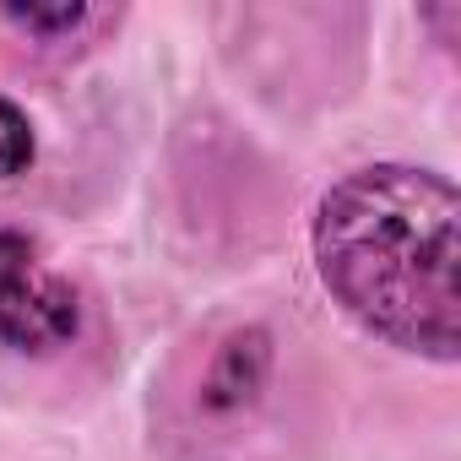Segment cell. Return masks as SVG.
Listing matches in <instances>:
<instances>
[{"mask_svg":"<svg viewBox=\"0 0 461 461\" xmlns=\"http://www.w3.org/2000/svg\"><path fill=\"white\" fill-rule=\"evenodd\" d=\"M77 331H82L77 288L44 267L33 240L0 228V348L55 353L77 342Z\"/></svg>","mask_w":461,"mask_h":461,"instance_id":"2","label":"cell"},{"mask_svg":"<svg viewBox=\"0 0 461 461\" xmlns=\"http://www.w3.org/2000/svg\"><path fill=\"white\" fill-rule=\"evenodd\" d=\"M39 152V136H33V120L0 93V179H17Z\"/></svg>","mask_w":461,"mask_h":461,"instance_id":"3","label":"cell"},{"mask_svg":"<svg viewBox=\"0 0 461 461\" xmlns=\"http://www.w3.org/2000/svg\"><path fill=\"white\" fill-rule=\"evenodd\" d=\"M0 17L23 33H39V39H60V33H77L87 23H98L93 6H6Z\"/></svg>","mask_w":461,"mask_h":461,"instance_id":"4","label":"cell"},{"mask_svg":"<svg viewBox=\"0 0 461 461\" xmlns=\"http://www.w3.org/2000/svg\"><path fill=\"white\" fill-rule=\"evenodd\" d=\"M456 185L434 168L375 163L337 179L310 228L326 294L380 342L456 364L461 288H456Z\"/></svg>","mask_w":461,"mask_h":461,"instance_id":"1","label":"cell"}]
</instances>
